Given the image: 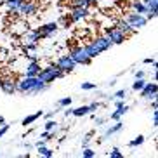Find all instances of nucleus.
Wrapping results in <instances>:
<instances>
[{
  "label": "nucleus",
  "mask_w": 158,
  "mask_h": 158,
  "mask_svg": "<svg viewBox=\"0 0 158 158\" xmlns=\"http://www.w3.org/2000/svg\"><path fill=\"white\" fill-rule=\"evenodd\" d=\"M47 87L49 85L44 84L38 77H24L16 84V90L21 94H40L47 90Z\"/></svg>",
  "instance_id": "1"
},
{
  "label": "nucleus",
  "mask_w": 158,
  "mask_h": 158,
  "mask_svg": "<svg viewBox=\"0 0 158 158\" xmlns=\"http://www.w3.org/2000/svg\"><path fill=\"white\" fill-rule=\"evenodd\" d=\"M64 71H61L59 68H57V64H47L44 66V68H40V71H38V78L42 80L44 84L51 85L54 80H59V78H64Z\"/></svg>",
  "instance_id": "2"
},
{
  "label": "nucleus",
  "mask_w": 158,
  "mask_h": 158,
  "mask_svg": "<svg viewBox=\"0 0 158 158\" xmlns=\"http://www.w3.org/2000/svg\"><path fill=\"white\" fill-rule=\"evenodd\" d=\"M70 57L77 63V64H84V66H89L90 63H92V59L87 56V52H85V49L82 45L78 47H73V49H70Z\"/></svg>",
  "instance_id": "3"
},
{
  "label": "nucleus",
  "mask_w": 158,
  "mask_h": 158,
  "mask_svg": "<svg viewBox=\"0 0 158 158\" xmlns=\"http://www.w3.org/2000/svg\"><path fill=\"white\" fill-rule=\"evenodd\" d=\"M56 64H57V68H59L61 71H64V73H71V71H75V68H77V63L70 57V54L59 56L56 61Z\"/></svg>",
  "instance_id": "4"
},
{
  "label": "nucleus",
  "mask_w": 158,
  "mask_h": 158,
  "mask_svg": "<svg viewBox=\"0 0 158 158\" xmlns=\"http://www.w3.org/2000/svg\"><path fill=\"white\" fill-rule=\"evenodd\" d=\"M106 37L113 42V45H120V44H123L127 40V35L120 28H116V26L106 28Z\"/></svg>",
  "instance_id": "5"
},
{
  "label": "nucleus",
  "mask_w": 158,
  "mask_h": 158,
  "mask_svg": "<svg viewBox=\"0 0 158 158\" xmlns=\"http://www.w3.org/2000/svg\"><path fill=\"white\" fill-rule=\"evenodd\" d=\"M127 23H129L132 28L139 30V28H143V26L148 24V19H146L144 14H137V12L132 10V12H129V16H127Z\"/></svg>",
  "instance_id": "6"
},
{
  "label": "nucleus",
  "mask_w": 158,
  "mask_h": 158,
  "mask_svg": "<svg viewBox=\"0 0 158 158\" xmlns=\"http://www.w3.org/2000/svg\"><path fill=\"white\" fill-rule=\"evenodd\" d=\"M141 92V98H144V99H149V101H151V99H155L156 98V94H158V85H156V82H146V84H144V87L141 89L139 90Z\"/></svg>",
  "instance_id": "7"
},
{
  "label": "nucleus",
  "mask_w": 158,
  "mask_h": 158,
  "mask_svg": "<svg viewBox=\"0 0 158 158\" xmlns=\"http://www.w3.org/2000/svg\"><path fill=\"white\" fill-rule=\"evenodd\" d=\"M37 12H38V5L31 0H23V4L18 10V14H23V16H35Z\"/></svg>",
  "instance_id": "8"
},
{
  "label": "nucleus",
  "mask_w": 158,
  "mask_h": 158,
  "mask_svg": "<svg viewBox=\"0 0 158 158\" xmlns=\"http://www.w3.org/2000/svg\"><path fill=\"white\" fill-rule=\"evenodd\" d=\"M87 18H89V7H71V12H70L71 23H78V21Z\"/></svg>",
  "instance_id": "9"
},
{
  "label": "nucleus",
  "mask_w": 158,
  "mask_h": 158,
  "mask_svg": "<svg viewBox=\"0 0 158 158\" xmlns=\"http://www.w3.org/2000/svg\"><path fill=\"white\" fill-rule=\"evenodd\" d=\"M16 84H18V82H16L12 77H4V78H0V89H2L5 94H9V96L18 92V90H16Z\"/></svg>",
  "instance_id": "10"
},
{
  "label": "nucleus",
  "mask_w": 158,
  "mask_h": 158,
  "mask_svg": "<svg viewBox=\"0 0 158 158\" xmlns=\"http://www.w3.org/2000/svg\"><path fill=\"white\" fill-rule=\"evenodd\" d=\"M40 40H44V35L38 30H26L23 33V42L24 44H40Z\"/></svg>",
  "instance_id": "11"
},
{
  "label": "nucleus",
  "mask_w": 158,
  "mask_h": 158,
  "mask_svg": "<svg viewBox=\"0 0 158 158\" xmlns=\"http://www.w3.org/2000/svg\"><path fill=\"white\" fill-rule=\"evenodd\" d=\"M57 28H59V26H57V23H56V21H52V23L42 24V26H40V28H37V30L44 35V38H49V37H52V35L57 31Z\"/></svg>",
  "instance_id": "12"
},
{
  "label": "nucleus",
  "mask_w": 158,
  "mask_h": 158,
  "mask_svg": "<svg viewBox=\"0 0 158 158\" xmlns=\"http://www.w3.org/2000/svg\"><path fill=\"white\" fill-rule=\"evenodd\" d=\"M40 61L35 59V61H30L28 64H26V70H24V77H37L38 71H40Z\"/></svg>",
  "instance_id": "13"
},
{
  "label": "nucleus",
  "mask_w": 158,
  "mask_h": 158,
  "mask_svg": "<svg viewBox=\"0 0 158 158\" xmlns=\"http://www.w3.org/2000/svg\"><path fill=\"white\" fill-rule=\"evenodd\" d=\"M94 44H96V45L101 49V52H104V51H108V49H111V47H113V42L106 37V35H104V37L94 38Z\"/></svg>",
  "instance_id": "14"
},
{
  "label": "nucleus",
  "mask_w": 158,
  "mask_h": 158,
  "mask_svg": "<svg viewBox=\"0 0 158 158\" xmlns=\"http://www.w3.org/2000/svg\"><path fill=\"white\" fill-rule=\"evenodd\" d=\"M122 129H123V122H122V120H116V122H115V125H111L110 129H106V132H104V135H102V139H110L113 134L120 132Z\"/></svg>",
  "instance_id": "15"
},
{
  "label": "nucleus",
  "mask_w": 158,
  "mask_h": 158,
  "mask_svg": "<svg viewBox=\"0 0 158 158\" xmlns=\"http://www.w3.org/2000/svg\"><path fill=\"white\" fill-rule=\"evenodd\" d=\"M84 49H85V52H87V56L90 57V59H94V57H98L99 54H101V49L94 44V40L92 42H89L87 45H84Z\"/></svg>",
  "instance_id": "16"
},
{
  "label": "nucleus",
  "mask_w": 158,
  "mask_h": 158,
  "mask_svg": "<svg viewBox=\"0 0 158 158\" xmlns=\"http://www.w3.org/2000/svg\"><path fill=\"white\" fill-rule=\"evenodd\" d=\"M116 28H120L122 31L125 33V35H134V33L137 31L135 28H132V26H130V24L127 23V19H120V21L116 23Z\"/></svg>",
  "instance_id": "17"
},
{
  "label": "nucleus",
  "mask_w": 158,
  "mask_h": 158,
  "mask_svg": "<svg viewBox=\"0 0 158 158\" xmlns=\"http://www.w3.org/2000/svg\"><path fill=\"white\" fill-rule=\"evenodd\" d=\"M129 110H130V108L127 106V104H123V106H118V108L115 110V111H113L111 115H110V118H111L113 122H116V120H122V116L125 115V113L129 111Z\"/></svg>",
  "instance_id": "18"
},
{
  "label": "nucleus",
  "mask_w": 158,
  "mask_h": 158,
  "mask_svg": "<svg viewBox=\"0 0 158 158\" xmlns=\"http://www.w3.org/2000/svg\"><path fill=\"white\" fill-rule=\"evenodd\" d=\"M4 4H5V7H7V10H9V12L18 14L19 7H21V4H23V0H5Z\"/></svg>",
  "instance_id": "19"
},
{
  "label": "nucleus",
  "mask_w": 158,
  "mask_h": 158,
  "mask_svg": "<svg viewBox=\"0 0 158 158\" xmlns=\"http://www.w3.org/2000/svg\"><path fill=\"white\" fill-rule=\"evenodd\" d=\"M44 115V111H37V113H33V115H28V116H24L23 120H21V125H24V127H28V125H31V123H35V122L40 118V116Z\"/></svg>",
  "instance_id": "20"
},
{
  "label": "nucleus",
  "mask_w": 158,
  "mask_h": 158,
  "mask_svg": "<svg viewBox=\"0 0 158 158\" xmlns=\"http://www.w3.org/2000/svg\"><path fill=\"white\" fill-rule=\"evenodd\" d=\"M98 0H70L71 7H92Z\"/></svg>",
  "instance_id": "21"
},
{
  "label": "nucleus",
  "mask_w": 158,
  "mask_h": 158,
  "mask_svg": "<svg viewBox=\"0 0 158 158\" xmlns=\"http://www.w3.org/2000/svg\"><path fill=\"white\" fill-rule=\"evenodd\" d=\"M132 10L137 12V14H146L148 12L146 5L143 4V0H132Z\"/></svg>",
  "instance_id": "22"
},
{
  "label": "nucleus",
  "mask_w": 158,
  "mask_h": 158,
  "mask_svg": "<svg viewBox=\"0 0 158 158\" xmlns=\"http://www.w3.org/2000/svg\"><path fill=\"white\" fill-rule=\"evenodd\" d=\"M37 151L40 156H45V158H52L54 156V149L47 148L45 144H40V146H37Z\"/></svg>",
  "instance_id": "23"
},
{
  "label": "nucleus",
  "mask_w": 158,
  "mask_h": 158,
  "mask_svg": "<svg viewBox=\"0 0 158 158\" xmlns=\"http://www.w3.org/2000/svg\"><path fill=\"white\" fill-rule=\"evenodd\" d=\"M71 115L73 116H85L89 115V106H78V108H71Z\"/></svg>",
  "instance_id": "24"
},
{
  "label": "nucleus",
  "mask_w": 158,
  "mask_h": 158,
  "mask_svg": "<svg viewBox=\"0 0 158 158\" xmlns=\"http://www.w3.org/2000/svg\"><path fill=\"white\" fill-rule=\"evenodd\" d=\"M143 4L146 5V9L148 10L158 12V0H143Z\"/></svg>",
  "instance_id": "25"
},
{
  "label": "nucleus",
  "mask_w": 158,
  "mask_h": 158,
  "mask_svg": "<svg viewBox=\"0 0 158 158\" xmlns=\"http://www.w3.org/2000/svg\"><path fill=\"white\" fill-rule=\"evenodd\" d=\"M44 141H54L56 139V130H44L42 134H40Z\"/></svg>",
  "instance_id": "26"
},
{
  "label": "nucleus",
  "mask_w": 158,
  "mask_h": 158,
  "mask_svg": "<svg viewBox=\"0 0 158 158\" xmlns=\"http://www.w3.org/2000/svg\"><path fill=\"white\" fill-rule=\"evenodd\" d=\"M144 141H146V137H144V135H137L135 139H132V141L129 143V148H137V146H141Z\"/></svg>",
  "instance_id": "27"
},
{
  "label": "nucleus",
  "mask_w": 158,
  "mask_h": 158,
  "mask_svg": "<svg viewBox=\"0 0 158 158\" xmlns=\"http://www.w3.org/2000/svg\"><path fill=\"white\" fill-rule=\"evenodd\" d=\"M144 84H146V80L144 78H135V82L132 84V90H134V92H139L141 89L144 87Z\"/></svg>",
  "instance_id": "28"
},
{
  "label": "nucleus",
  "mask_w": 158,
  "mask_h": 158,
  "mask_svg": "<svg viewBox=\"0 0 158 158\" xmlns=\"http://www.w3.org/2000/svg\"><path fill=\"white\" fill-rule=\"evenodd\" d=\"M44 129H45V130H56V129H57V122H56V120H52V118H49V120L45 122Z\"/></svg>",
  "instance_id": "29"
},
{
  "label": "nucleus",
  "mask_w": 158,
  "mask_h": 158,
  "mask_svg": "<svg viewBox=\"0 0 158 158\" xmlns=\"http://www.w3.org/2000/svg\"><path fill=\"white\" fill-rule=\"evenodd\" d=\"M82 156L84 158H96V151L87 146V148H84V151H82Z\"/></svg>",
  "instance_id": "30"
},
{
  "label": "nucleus",
  "mask_w": 158,
  "mask_h": 158,
  "mask_svg": "<svg viewBox=\"0 0 158 158\" xmlns=\"http://www.w3.org/2000/svg\"><path fill=\"white\" fill-rule=\"evenodd\" d=\"M71 101H73L71 98H63V99H59V101H57V106H59V108L71 106Z\"/></svg>",
  "instance_id": "31"
},
{
  "label": "nucleus",
  "mask_w": 158,
  "mask_h": 158,
  "mask_svg": "<svg viewBox=\"0 0 158 158\" xmlns=\"http://www.w3.org/2000/svg\"><path fill=\"white\" fill-rule=\"evenodd\" d=\"M108 156H110V158H123V153H122L118 148H113L111 151L108 153Z\"/></svg>",
  "instance_id": "32"
},
{
  "label": "nucleus",
  "mask_w": 158,
  "mask_h": 158,
  "mask_svg": "<svg viewBox=\"0 0 158 158\" xmlns=\"http://www.w3.org/2000/svg\"><path fill=\"white\" fill-rule=\"evenodd\" d=\"M99 108H101V102H98V101L90 102V104H89V113H96Z\"/></svg>",
  "instance_id": "33"
},
{
  "label": "nucleus",
  "mask_w": 158,
  "mask_h": 158,
  "mask_svg": "<svg viewBox=\"0 0 158 158\" xmlns=\"http://www.w3.org/2000/svg\"><path fill=\"white\" fill-rule=\"evenodd\" d=\"M127 98V90L123 89V90H116L115 94H113V99H125Z\"/></svg>",
  "instance_id": "34"
},
{
  "label": "nucleus",
  "mask_w": 158,
  "mask_h": 158,
  "mask_svg": "<svg viewBox=\"0 0 158 158\" xmlns=\"http://www.w3.org/2000/svg\"><path fill=\"white\" fill-rule=\"evenodd\" d=\"M92 134L94 132H89V134L84 137V141H82V148H87L89 144H90V141H92Z\"/></svg>",
  "instance_id": "35"
},
{
  "label": "nucleus",
  "mask_w": 158,
  "mask_h": 158,
  "mask_svg": "<svg viewBox=\"0 0 158 158\" xmlns=\"http://www.w3.org/2000/svg\"><path fill=\"white\" fill-rule=\"evenodd\" d=\"M82 90H96V84H92V82H84L82 84Z\"/></svg>",
  "instance_id": "36"
},
{
  "label": "nucleus",
  "mask_w": 158,
  "mask_h": 158,
  "mask_svg": "<svg viewBox=\"0 0 158 158\" xmlns=\"http://www.w3.org/2000/svg\"><path fill=\"white\" fill-rule=\"evenodd\" d=\"M7 132H9V125H7V123L0 125V139H2V137H4V135L7 134Z\"/></svg>",
  "instance_id": "37"
},
{
  "label": "nucleus",
  "mask_w": 158,
  "mask_h": 158,
  "mask_svg": "<svg viewBox=\"0 0 158 158\" xmlns=\"http://www.w3.org/2000/svg\"><path fill=\"white\" fill-rule=\"evenodd\" d=\"M92 120H94V123H96V125H102V123H104V118H101V116H96L92 113Z\"/></svg>",
  "instance_id": "38"
},
{
  "label": "nucleus",
  "mask_w": 158,
  "mask_h": 158,
  "mask_svg": "<svg viewBox=\"0 0 158 158\" xmlns=\"http://www.w3.org/2000/svg\"><path fill=\"white\" fill-rule=\"evenodd\" d=\"M153 127H158V111L153 110Z\"/></svg>",
  "instance_id": "39"
},
{
  "label": "nucleus",
  "mask_w": 158,
  "mask_h": 158,
  "mask_svg": "<svg viewBox=\"0 0 158 158\" xmlns=\"http://www.w3.org/2000/svg\"><path fill=\"white\" fill-rule=\"evenodd\" d=\"M57 111H59V110H54V111H49V113H45V115H42V116H45V120H49V118H52Z\"/></svg>",
  "instance_id": "40"
},
{
  "label": "nucleus",
  "mask_w": 158,
  "mask_h": 158,
  "mask_svg": "<svg viewBox=\"0 0 158 158\" xmlns=\"http://www.w3.org/2000/svg\"><path fill=\"white\" fill-rule=\"evenodd\" d=\"M134 77H135V78H144V71H143V70L135 71V73H134Z\"/></svg>",
  "instance_id": "41"
},
{
  "label": "nucleus",
  "mask_w": 158,
  "mask_h": 158,
  "mask_svg": "<svg viewBox=\"0 0 158 158\" xmlns=\"http://www.w3.org/2000/svg\"><path fill=\"white\" fill-rule=\"evenodd\" d=\"M151 110H158V102H156V98L151 99Z\"/></svg>",
  "instance_id": "42"
},
{
  "label": "nucleus",
  "mask_w": 158,
  "mask_h": 158,
  "mask_svg": "<svg viewBox=\"0 0 158 158\" xmlns=\"http://www.w3.org/2000/svg\"><path fill=\"white\" fill-rule=\"evenodd\" d=\"M63 115H64L66 118H68V116L71 115V108H70V106H66V110H64V111H63Z\"/></svg>",
  "instance_id": "43"
},
{
  "label": "nucleus",
  "mask_w": 158,
  "mask_h": 158,
  "mask_svg": "<svg viewBox=\"0 0 158 158\" xmlns=\"http://www.w3.org/2000/svg\"><path fill=\"white\" fill-rule=\"evenodd\" d=\"M143 63H144V64H153V63H155V59H153V57H146V59H144Z\"/></svg>",
  "instance_id": "44"
},
{
  "label": "nucleus",
  "mask_w": 158,
  "mask_h": 158,
  "mask_svg": "<svg viewBox=\"0 0 158 158\" xmlns=\"http://www.w3.org/2000/svg\"><path fill=\"white\" fill-rule=\"evenodd\" d=\"M4 123H5V118H4L2 115H0V125H4Z\"/></svg>",
  "instance_id": "45"
}]
</instances>
